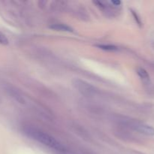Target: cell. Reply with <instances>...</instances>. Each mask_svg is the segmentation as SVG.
<instances>
[{
    "mask_svg": "<svg viewBox=\"0 0 154 154\" xmlns=\"http://www.w3.org/2000/svg\"><path fill=\"white\" fill-rule=\"evenodd\" d=\"M24 133L32 139L44 144L46 147L55 150L57 151H65L66 148L64 146L57 141L55 138L51 136L49 134L43 132V131L38 129L36 128L26 127L24 129Z\"/></svg>",
    "mask_w": 154,
    "mask_h": 154,
    "instance_id": "6da1fadb",
    "label": "cell"
},
{
    "mask_svg": "<svg viewBox=\"0 0 154 154\" xmlns=\"http://www.w3.org/2000/svg\"><path fill=\"white\" fill-rule=\"evenodd\" d=\"M72 86L75 87V90L84 96H90L96 94V89L93 86L81 79H74L72 81Z\"/></svg>",
    "mask_w": 154,
    "mask_h": 154,
    "instance_id": "7a4b0ae2",
    "label": "cell"
},
{
    "mask_svg": "<svg viewBox=\"0 0 154 154\" xmlns=\"http://www.w3.org/2000/svg\"><path fill=\"white\" fill-rule=\"evenodd\" d=\"M135 129L140 133L144 134V135H149V136L154 135V128L149 126V125L138 123L135 126Z\"/></svg>",
    "mask_w": 154,
    "mask_h": 154,
    "instance_id": "3957f363",
    "label": "cell"
},
{
    "mask_svg": "<svg viewBox=\"0 0 154 154\" xmlns=\"http://www.w3.org/2000/svg\"><path fill=\"white\" fill-rule=\"evenodd\" d=\"M51 28L52 29L57 30V31H62V32H73V29L71 28L70 26L67 25H65L63 23H56L54 25L51 26Z\"/></svg>",
    "mask_w": 154,
    "mask_h": 154,
    "instance_id": "277c9868",
    "label": "cell"
},
{
    "mask_svg": "<svg viewBox=\"0 0 154 154\" xmlns=\"http://www.w3.org/2000/svg\"><path fill=\"white\" fill-rule=\"evenodd\" d=\"M137 73L139 75L141 79L144 81V83L150 82V75H149L148 72L145 70V69H142V68H138L137 69Z\"/></svg>",
    "mask_w": 154,
    "mask_h": 154,
    "instance_id": "5b68a950",
    "label": "cell"
},
{
    "mask_svg": "<svg viewBox=\"0 0 154 154\" xmlns=\"http://www.w3.org/2000/svg\"><path fill=\"white\" fill-rule=\"evenodd\" d=\"M98 48H99L102 50H105V51H117V48L116 46L111 45H98Z\"/></svg>",
    "mask_w": 154,
    "mask_h": 154,
    "instance_id": "8992f818",
    "label": "cell"
},
{
    "mask_svg": "<svg viewBox=\"0 0 154 154\" xmlns=\"http://www.w3.org/2000/svg\"><path fill=\"white\" fill-rule=\"evenodd\" d=\"M0 44H2V45H8V40L6 38V36L1 32H0Z\"/></svg>",
    "mask_w": 154,
    "mask_h": 154,
    "instance_id": "52a82bcc",
    "label": "cell"
},
{
    "mask_svg": "<svg viewBox=\"0 0 154 154\" xmlns=\"http://www.w3.org/2000/svg\"><path fill=\"white\" fill-rule=\"evenodd\" d=\"M111 3L112 5H114L119 6L120 5H121V2L120 1H111Z\"/></svg>",
    "mask_w": 154,
    "mask_h": 154,
    "instance_id": "ba28073f",
    "label": "cell"
}]
</instances>
